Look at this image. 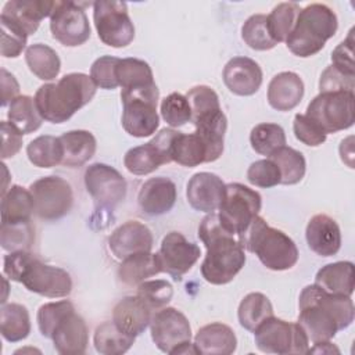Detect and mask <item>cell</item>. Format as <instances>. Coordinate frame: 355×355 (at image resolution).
Listing matches in <instances>:
<instances>
[{"label": "cell", "mask_w": 355, "mask_h": 355, "mask_svg": "<svg viewBox=\"0 0 355 355\" xmlns=\"http://www.w3.org/2000/svg\"><path fill=\"white\" fill-rule=\"evenodd\" d=\"M298 324L313 344L330 341L354 322V302L348 295L330 294L318 284L305 286L298 300Z\"/></svg>", "instance_id": "obj_1"}, {"label": "cell", "mask_w": 355, "mask_h": 355, "mask_svg": "<svg viewBox=\"0 0 355 355\" xmlns=\"http://www.w3.org/2000/svg\"><path fill=\"white\" fill-rule=\"evenodd\" d=\"M198 237L207 248L201 263V275L211 284H227L245 263L244 247L237 237L226 230L218 212H209L198 226Z\"/></svg>", "instance_id": "obj_2"}, {"label": "cell", "mask_w": 355, "mask_h": 355, "mask_svg": "<svg viewBox=\"0 0 355 355\" xmlns=\"http://www.w3.org/2000/svg\"><path fill=\"white\" fill-rule=\"evenodd\" d=\"M96 90L97 86L89 75L72 72L64 75L57 83L40 86L33 98L44 121L62 123L90 103Z\"/></svg>", "instance_id": "obj_3"}, {"label": "cell", "mask_w": 355, "mask_h": 355, "mask_svg": "<svg viewBox=\"0 0 355 355\" xmlns=\"http://www.w3.org/2000/svg\"><path fill=\"white\" fill-rule=\"evenodd\" d=\"M3 269L10 280L22 283L26 290L43 297L62 298L72 291V279L65 269L47 265L26 250L7 254Z\"/></svg>", "instance_id": "obj_4"}, {"label": "cell", "mask_w": 355, "mask_h": 355, "mask_svg": "<svg viewBox=\"0 0 355 355\" xmlns=\"http://www.w3.org/2000/svg\"><path fill=\"white\" fill-rule=\"evenodd\" d=\"M42 336L51 338L61 355H80L86 352L89 331L83 318L76 313L71 301L43 304L36 315Z\"/></svg>", "instance_id": "obj_5"}, {"label": "cell", "mask_w": 355, "mask_h": 355, "mask_svg": "<svg viewBox=\"0 0 355 355\" xmlns=\"http://www.w3.org/2000/svg\"><path fill=\"white\" fill-rule=\"evenodd\" d=\"M240 244L255 254L270 270L291 269L298 261L295 243L282 230L270 227L263 218L255 216L248 227L237 236Z\"/></svg>", "instance_id": "obj_6"}, {"label": "cell", "mask_w": 355, "mask_h": 355, "mask_svg": "<svg viewBox=\"0 0 355 355\" xmlns=\"http://www.w3.org/2000/svg\"><path fill=\"white\" fill-rule=\"evenodd\" d=\"M337 28V15L330 7L320 3L308 4L300 10L286 46L297 57L315 55L336 35Z\"/></svg>", "instance_id": "obj_7"}, {"label": "cell", "mask_w": 355, "mask_h": 355, "mask_svg": "<svg viewBox=\"0 0 355 355\" xmlns=\"http://www.w3.org/2000/svg\"><path fill=\"white\" fill-rule=\"evenodd\" d=\"M186 98L191 108V121L197 133L208 150L209 162L216 161L223 153L227 119L223 114L219 97L214 89L205 85L191 87Z\"/></svg>", "instance_id": "obj_8"}, {"label": "cell", "mask_w": 355, "mask_h": 355, "mask_svg": "<svg viewBox=\"0 0 355 355\" xmlns=\"http://www.w3.org/2000/svg\"><path fill=\"white\" fill-rule=\"evenodd\" d=\"M159 92L155 83L132 89L121 90V100L123 104L122 126L133 137H147L155 133L159 126V116L157 114Z\"/></svg>", "instance_id": "obj_9"}, {"label": "cell", "mask_w": 355, "mask_h": 355, "mask_svg": "<svg viewBox=\"0 0 355 355\" xmlns=\"http://www.w3.org/2000/svg\"><path fill=\"white\" fill-rule=\"evenodd\" d=\"M311 118L326 135L348 129L355 122L354 92H320L306 107Z\"/></svg>", "instance_id": "obj_10"}, {"label": "cell", "mask_w": 355, "mask_h": 355, "mask_svg": "<svg viewBox=\"0 0 355 355\" xmlns=\"http://www.w3.org/2000/svg\"><path fill=\"white\" fill-rule=\"evenodd\" d=\"M151 338L157 348L165 354H198L191 340L189 319L172 306L157 311L150 322Z\"/></svg>", "instance_id": "obj_11"}, {"label": "cell", "mask_w": 355, "mask_h": 355, "mask_svg": "<svg viewBox=\"0 0 355 355\" xmlns=\"http://www.w3.org/2000/svg\"><path fill=\"white\" fill-rule=\"evenodd\" d=\"M255 345L265 354H308L309 340L297 323L286 322L276 316L265 319L254 330Z\"/></svg>", "instance_id": "obj_12"}, {"label": "cell", "mask_w": 355, "mask_h": 355, "mask_svg": "<svg viewBox=\"0 0 355 355\" xmlns=\"http://www.w3.org/2000/svg\"><path fill=\"white\" fill-rule=\"evenodd\" d=\"M261 207L262 197L258 191L241 183H229L218 208V218L222 226L237 237L259 214Z\"/></svg>", "instance_id": "obj_13"}, {"label": "cell", "mask_w": 355, "mask_h": 355, "mask_svg": "<svg viewBox=\"0 0 355 355\" xmlns=\"http://www.w3.org/2000/svg\"><path fill=\"white\" fill-rule=\"evenodd\" d=\"M93 21L98 39L111 47H126L135 39V26L123 1H94Z\"/></svg>", "instance_id": "obj_14"}, {"label": "cell", "mask_w": 355, "mask_h": 355, "mask_svg": "<svg viewBox=\"0 0 355 355\" xmlns=\"http://www.w3.org/2000/svg\"><path fill=\"white\" fill-rule=\"evenodd\" d=\"M33 198L35 214L44 220H55L65 216L73 204L71 184L60 176H43L29 186Z\"/></svg>", "instance_id": "obj_15"}, {"label": "cell", "mask_w": 355, "mask_h": 355, "mask_svg": "<svg viewBox=\"0 0 355 355\" xmlns=\"http://www.w3.org/2000/svg\"><path fill=\"white\" fill-rule=\"evenodd\" d=\"M90 3L55 1L50 15V31L55 40L68 47L86 43L90 37V24L85 6Z\"/></svg>", "instance_id": "obj_16"}, {"label": "cell", "mask_w": 355, "mask_h": 355, "mask_svg": "<svg viewBox=\"0 0 355 355\" xmlns=\"http://www.w3.org/2000/svg\"><path fill=\"white\" fill-rule=\"evenodd\" d=\"M85 186L97 208L112 211L126 197V180L107 164H92L85 171Z\"/></svg>", "instance_id": "obj_17"}, {"label": "cell", "mask_w": 355, "mask_h": 355, "mask_svg": "<svg viewBox=\"0 0 355 355\" xmlns=\"http://www.w3.org/2000/svg\"><path fill=\"white\" fill-rule=\"evenodd\" d=\"M176 133L175 129H161L148 143L128 150L123 157L125 168L133 175H148L172 162L171 146Z\"/></svg>", "instance_id": "obj_18"}, {"label": "cell", "mask_w": 355, "mask_h": 355, "mask_svg": "<svg viewBox=\"0 0 355 355\" xmlns=\"http://www.w3.org/2000/svg\"><path fill=\"white\" fill-rule=\"evenodd\" d=\"M200 255V247L179 232H169L162 239L157 252L162 272L171 275L175 280H180L194 266Z\"/></svg>", "instance_id": "obj_19"}, {"label": "cell", "mask_w": 355, "mask_h": 355, "mask_svg": "<svg viewBox=\"0 0 355 355\" xmlns=\"http://www.w3.org/2000/svg\"><path fill=\"white\" fill-rule=\"evenodd\" d=\"M151 230L139 220H128L118 226L108 239V247L116 259H125L133 254L151 252Z\"/></svg>", "instance_id": "obj_20"}, {"label": "cell", "mask_w": 355, "mask_h": 355, "mask_svg": "<svg viewBox=\"0 0 355 355\" xmlns=\"http://www.w3.org/2000/svg\"><path fill=\"white\" fill-rule=\"evenodd\" d=\"M226 184L211 172H198L193 175L186 187V197L191 208L201 212H214L219 208L225 196Z\"/></svg>", "instance_id": "obj_21"}, {"label": "cell", "mask_w": 355, "mask_h": 355, "mask_svg": "<svg viewBox=\"0 0 355 355\" xmlns=\"http://www.w3.org/2000/svg\"><path fill=\"white\" fill-rule=\"evenodd\" d=\"M262 69L248 57H233L223 68L226 87L237 96H252L262 85Z\"/></svg>", "instance_id": "obj_22"}, {"label": "cell", "mask_w": 355, "mask_h": 355, "mask_svg": "<svg viewBox=\"0 0 355 355\" xmlns=\"http://www.w3.org/2000/svg\"><path fill=\"white\" fill-rule=\"evenodd\" d=\"M137 202L146 215L158 216L166 214L176 202V186L168 178H151L141 184Z\"/></svg>", "instance_id": "obj_23"}, {"label": "cell", "mask_w": 355, "mask_h": 355, "mask_svg": "<svg viewBox=\"0 0 355 355\" xmlns=\"http://www.w3.org/2000/svg\"><path fill=\"white\" fill-rule=\"evenodd\" d=\"M54 4L55 1L44 0H11L4 4L0 17L11 21L29 36L37 31L43 18L53 14Z\"/></svg>", "instance_id": "obj_24"}, {"label": "cell", "mask_w": 355, "mask_h": 355, "mask_svg": "<svg viewBox=\"0 0 355 355\" xmlns=\"http://www.w3.org/2000/svg\"><path fill=\"white\" fill-rule=\"evenodd\" d=\"M309 248L320 257L336 255L341 247V232L337 222L326 214L313 215L305 230Z\"/></svg>", "instance_id": "obj_25"}, {"label": "cell", "mask_w": 355, "mask_h": 355, "mask_svg": "<svg viewBox=\"0 0 355 355\" xmlns=\"http://www.w3.org/2000/svg\"><path fill=\"white\" fill-rule=\"evenodd\" d=\"M153 309L136 294L122 298L112 311V322L126 334L137 337L150 326Z\"/></svg>", "instance_id": "obj_26"}, {"label": "cell", "mask_w": 355, "mask_h": 355, "mask_svg": "<svg viewBox=\"0 0 355 355\" xmlns=\"http://www.w3.org/2000/svg\"><path fill=\"white\" fill-rule=\"evenodd\" d=\"M304 97V82L295 72L284 71L275 75L268 86V103L277 111L295 108Z\"/></svg>", "instance_id": "obj_27"}, {"label": "cell", "mask_w": 355, "mask_h": 355, "mask_svg": "<svg viewBox=\"0 0 355 355\" xmlns=\"http://www.w3.org/2000/svg\"><path fill=\"white\" fill-rule=\"evenodd\" d=\"M194 347L202 355H230L237 348V337L230 326L215 322L198 329Z\"/></svg>", "instance_id": "obj_28"}, {"label": "cell", "mask_w": 355, "mask_h": 355, "mask_svg": "<svg viewBox=\"0 0 355 355\" xmlns=\"http://www.w3.org/2000/svg\"><path fill=\"white\" fill-rule=\"evenodd\" d=\"M64 148L61 165L68 168H78L86 164L96 153L97 141L89 130H69L60 136Z\"/></svg>", "instance_id": "obj_29"}, {"label": "cell", "mask_w": 355, "mask_h": 355, "mask_svg": "<svg viewBox=\"0 0 355 355\" xmlns=\"http://www.w3.org/2000/svg\"><path fill=\"white\" fill-rule=\"evenodd\" d=\"M315 284L330 294L351 297L354 293V263L338 261L322 266L315 276Z\"/></svg>", "instance_id": "obj_30"}, {"label": "cell", "mask_w": 355, "mask_h": 355, "mask_svg": "<svg viewBox=\"0 0 355 355\" xmlns=\"http://www.w3.org/2000/svg\"><path fill=\"white\" fill-rule=\"evenodd\" d=\"M33 212V198L28 189L14 184L1 194V223L14 225L31 222Z\"/></svg>", "instance_id": "obj_31"}, {"label": "cell", "mask_w": 355, "mask_h": 355, "mask_svg": "<svg viewBox=\"0 0 355 355\" xmlns=\"http://www.w3.org/2000/svg\"><path fill=\"white\" fill-rule=\"evenodd\" d=\"M161 272L162 269L157 254L140 252L122 259L118 268V277L128 286H139L141 282Z\"/></svg>", "instance_id": "obj_32"}, {"label": "cell", "mask_w": 355, "mask_h": 355, "mask_svg": "<svg viewBox=\"0 0 355 355\" xmlns=\"http://www.w3.org/2000/svg\"><path fill=\"white\" fill-rule=\"evenodd\" d=\"M171 158L183 166H197L209 162L208 150L197 133L178 132L172 140Z\"/></svg>", "instance_id": "obj_33"}, {"label": "cell", "mask_w": 355, "mask_h": 355, "mask_svg": "<svg viewBox=\"0 0 355 355\" xmlns=\"http://www.w3.org/2000/svg\"><path fill=\"white\" fill-rule=\"evenodd\" d=\"M0 331L4 340L18 343L31 333V318L26 306L21 304H1Z\"/></svg>", "instance_id": "obj_34"}, {"label": "cell", "mask_w": 355, "mask_h": 355, "mask_svg": "<svg viewBox=\"0 0 355 355\" xmlns=\"http://www.w3.org/2000/svg\"><path fill=\"white\" fill-rule=\"evenodd\" d=\"M25 61L29 71L42 80L55 79L61 69V61L55 50L43 43H35L26 47Z\"/></svg>", "instance_id": "obj_35"}, {"label": "cell", "mask_w": 355, "mask_h": 355, "mask_svg": "<svg viewBox=\"0 0 355 355\" xmlns=\"http://www.w3.org/2000/svg\"><path fill=\"white\" fill-rule=\"evenodd\" d=\"M115 76L118 86L122 87L121 90H132L155 83L151 67L146 61L132 57L119 58Z\"/></svg>", "instance_id": "obj_36"}, {"label": "cell", "mask_w": 355, "mask_h": 355, "mask_svg": "<svg viewBox=\"0 0 355 355\" xmlns=\"http://www.w3.org/2000/svg\"><path fill=\"white\" fill-rule=\"evenodd\" d=\"M135 338L123 333L114 322H104L97 326L93 344L96 351L103 355H122L133 345Z\"/></svg>", "instance_id": "obj_37"}, {"label": "cell", "mask_w": 355, "mask_h": 355, "mask_svg": "<svg viewBox=\"0 0 355 355\" xmlns=\"http://www.w3.org/2000/svg\"><path fill=\"white\" fill-rule=\"evenodd\" d=\"M26 155L31 164L37 168H53L62 162L64 148L60 137L43 135L26 146Z\"/></svg>", "instance_id": "obj_38"}, {"label": "cell", "mask_w": 355, "mask_h": 355, "mask_svg": "<svg viewBox=\"0 0 355 355\" xmlns=\"http://www.w3.org/2000/svg\"><path fill=\"white\" fill-rule=\"evenodd\" d=\"M237 316L241 327L254 331L265 319L273 316V306L265 294L250 293L241 300Z\"/></svg>", "instance_id": "obj_39"}, {"label": "cell", "mask_w": 355, "mask_h": 355, "mask_svg": "<svg viewBox=\"0 0 355 355\" xmlns=\"http://www.w3.org/2000/svg\"><path fill=\"white\" fill-rule=\"evenodd\" d=\"M268 158H270L280 171V184H295L305 176V158L301 151L293 147L283 146Z\"/></svg>", "instance_id": "obj_40"}, {"label": "cell", "mask_w": 355, "mask_h": 355, "mask_svg": "<svg viewBox=\"0 0 355 355\" xmlns=\"http://www.w3.org/2000/svg\"><path fill=\"white\" fill-rule=\"evenodd\" d=\"M7 116L22 133H32L42 126L43 118L37 111L35 98L31 96H18L10 103Z\"/></svg>", "instance_id": "obj_41"}, {"label": "cell", "mask_w": 355, "mask_h": 355, "mask_svg": "<svg viewBox=\"0 0 355 355\" xmlns=\"http://www.w3.org/2000/svg\"><path fill=\"white\" fill-rule=\"evenodd\" d=\"M300 4L294 1H286L277 4L269 15H266V25L272 39L276 43L286 42L290 32L294 28L297 15L300 12Z\"/></svg>", "instance_id": "obj_42"}, {"label": "cell", "mask_w": 355, "mask_h": 355, "mask_svg": "<svg viewBox=\"0 0 355 355\" xmlns=\"http://www.w3.org/2000/svg\"><path fill=\"white\" fill-rule=\"evenodd\" d=\"M250 143L255 153L270 157L276 150L286 146V133L277 123H258L250 133Z\"/></svg>", "instance_id": "obj_43"}, {"label": "cell", "mask_w": 355, "mask_h": 355, "mask_svg": "<svg viewBox=\"0 0 355 355\" xmlns=\"http://www.w3.org/2000/svg\"><path fill=\"white\" fill-rule=\"evenodd\" d=\"M241 37L248 47L259 51L270 50L277 44L268 31L265 14H254L247 18L241 28Z\"/></svg>", "instance_id": "obj_44"}, {"label": "cell", "mask_w": 355, "mask_h": 355, "mask_svg": "<svg viewBox=\"0 0 355 355\" xmlns=\"http://www.w3.org/2000/svg\"><path fill=\"white\" fill-rule=\"evenodd\" d=\"M35 241V229L31 222L6 225L1 223L0 230V244L6 251H21L32 247Z\"/></svg>", "instance_id": "obj_45"}, {"label": "cell", "mask_w": 355, "mask_h": 355, "mask_svg": "<svg viewBox=\"0 0 355 355\" xmlns=\"http://www.w3.org/2000/svg\"><path fill=\"white\" fill-rule=\"evenodd\" d=\"M161 116L171 128H179L191 121V108L186 96L171 93L161 101Z\"/></svg>", "instance_id": "obj_46"}, {"label": "cell", "mask_w": 355, "mask_h": 355, "mask_svg": "<svg viewBox=\"0 0 355 355\" xmlns=\"http://www.w3.org/2000/svg\"><path fill=\"white\" fill-rule=\"evenodd\" d=\"M137 295L154 311L168 305L173 297V287L166 280H144L137 286Z\"/></svg>", "instance_id": "obj_47"}, {"label": "cell", "mask_w": 355, "mask_h": 355, "mask_svg": "<svg viewBox=\"0 0 355 355\" xmlns=\"http://www.w3.org/2000/svg\"><path fill=\"white\" fill-rule=\"evenodd\" d=\"M1 26V55L6 58L18 57L26 46L28 35L11 21L0 17Z\"/></svg>", "instance_id": "obj_48"}, {"label": "cell", "mask_w": 355, "mask_h": 355, "mask_svg": "<svg viewBox=\"0 0 355 355\" xmlns=\"http://www.w3.org/2000/svg\"><path fill=\"white\" fill-rule=\"evenodd\" d=\"M247 180L257 187L269 189L280 184V171L277 165L270 159H258L252 162L247 171Z\"/></svg>", "instance_id": "obj_49"}, {"label": "cell", "mask_w": 355, "mask_h": 355, "mask_svg": "<svg viewBox=\"0 0 355 355\" xmlns=\"http://www.w3.org/2000/svg\"><path fill=\"white\" fill-rule=\"evenodd\" d=\"M118 61H119L118 57L103 55L92 64L90 78L93 79L97 87L105 89V90H112L118 87V82L115 76V68Z\"/></svg>", "instance_id": "obj_50"}, {"label": "cell", "mask_w": 355, "mask_h": 355, "mask_svg": "<svg viewBox=\"0 0 355 355\" xmlns=\"http://www.w3.org/2000/svg\"><path fill=\"white\" fill-rule=\"evenodd\" d=\"M293 130L297 140L305 146L318 147L326 141L327 135L305 114H297L293 122Z\"/></svg>", "instance_id": "obj_51"}, {"label": "cell", "mask_w": 355, "mask_h": 355, "mask_svg": "<svg viewBox=\"0 0 355 355\" xmlns=\"http://www.w3.org/2000/svg\"><path fill=\"white\" fill-rule=\"evenodd\" d=\"M319 89L320 92H354L355 76L344 73L333 65H329L320 75Z\"/></svg>", "instance_id": "obj_52"}, {"label": "cell", "mask_w": 355, "mask_h": 355, "mask_svg": "<svg viewBox=\"0 0 355 355\" xmlns=\"http://www.w3.org/2000/svg\"><path fill=\"white\" fill-rule=\"evenodd\" d=\"M333 67L340 69L344 73L355 76V64H354V39L352 29L349 31L348 37L341 42L331 53Z\"/></svg>", "instance_id": "obj_53"}, {"label": "cell", "mask_w": 355, "mask_h": 355, "mask_svg": "<svg viewBox=\"0 0 355 355\" xmlns=\"http://www.w3.org/2000/svg\"><path fill=\"white\" fill-rule=\"evenodd\" d=\"M22 132L11 122H1V158L14 157L22 147Z\"/></svg>", "instance_id": "obj_54"}, {"label": "cell", "mask_w": 355, "mask_h": 355, "mask_svg": "<svg viewBox=\"0 0 355 355\" xmlns=\"http://www.w3.org/2000/svg\"><path fill=\"white\" fill-rule=\"evenodd\" d=\"M19 85L12 73L6 68H1V105L10 104L14 98L18 97Z\"/></svg>", "instance_id": "obj_55"}, {"label": "cell", "mask_w": 355, "mask_h": 355, "mask_svg": "<svg viewBox=\"0 0 355 355\" xmlns=\"http://www.w3.org/2000/svg\"><path fill=\"white\" fill-rule=\"evenodd\" d=\"M313 348H309L308 352H322V354H331V352H340L338 348H336L330 341H323V343H316L313 344Z\"/></svg>", "instance_id": "obj_56"}]
</instances>
